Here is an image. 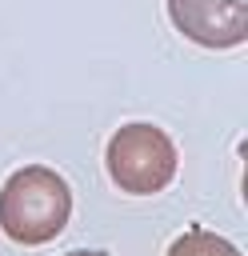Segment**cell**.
<instances>
[{
	"instance_id": "5",
	"label": "cell",
	"mask_w": 248,
	"mask_h": 256,
	"mask_svg": "<svg viewBox=\"0 0 248 256\" xmlns=\"http://www.w3.org/2000/svg\"><path fill=\"white\" fill-rule=\"evenodd\" d=\"M64 256H112V252H96V248H80V252H64Z\"/></svg>"
},
{
	"instance_id": "4",
	"label": "cell",
	"mask_w": 248,
	"mask_h": 256,
	"mask_svg": "<svg viewBox=\"0 0 248 256\" xmlns=\"http://www.w3.org/2000/svg\"><path fill=\"white\" fill-rule=\"evenodd\" d=\"M168 256H240V248H236L232 240L216 236V232L192 228V232H184V236H176V240H172Z\"/></svg>"
},
{
	"instance_id": "1",
	"label": "cell",
	"mask_w": 248,
	"mask_h": 256,
	"mask_svg": "<svg viewBox=\"0 0 248 256\" xmlns=\"http://www.w3.org/2000/svg\"><path fill=\"white\" fill-rule=\"evenodd\" d=\"M72 216V188L56 168H16L0 188V228L16 244H48Z\"/></svg>"
},
{
	"instance_id": "3",
	"label": "cell",
	"mask_w": 248,
	"mask_h": 256,
	"mask_svg": "<svg viewBox=\"0 0 248 256\" xmlns=\"http://www.w3.org/2000/svg\"><path fill=\"white\" fill-rule=\"evenodd\" d=\"M168 20L184 40L212 52L248 40V0H168Z\"/></svg>"
},
{
	"instance_id": "2",
	"label": "cell",
	"mask_w": 248,
	"mask_h": 256,
	"mask_svg": "<svg viewBox=\"0 0 248 256\" xmlns=\"http://www.w3.org/2000/svg\"><path fill=\"white\" fill-rule=\"evenodd\" d=\"M104 164L116 188L132 196H152L176 180V144L156 124H120L104 148Z\"/></svg>"
}]
</instances>
